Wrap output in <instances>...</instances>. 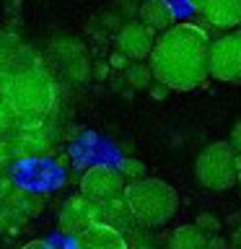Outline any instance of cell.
<instances>
[{
    "mask_svg": "<svg viewBox=\"0 0 241 249\" xmlns=\"http://www.w3.org/2000/svg\"><path fill=\"white\" fill-rule=\"evenodd\" d=\"M210 34L200 23L182 21L155 36L148 57L153 78L171 91L200 89L210 78Z\"/></svg>",
    "mask_w": 241,
    "mask_h": 249,
    "instance_id": "cell-1",
    "label": "cell"
},
{
    "mask_svg": "<svg viewBox=\"0 0 241 249\" xmlns=\"http://www.w3.org/2000/svg\"><path fill=\"white\" fill-rule=\"evenodd\" d=\"M205 241H207V236L197 229V226L184 223V226H179V229L171 231L169 249H200V247H205Z\"/></svg>",
    "mask_w": 241,
    "mask_h": 249,
    "instance_id": "cell-12",
    "label": "cell"
},
{
    "mask_svg": "<svg viewBox=\"0 0 241 249\" xmlns=\"http://www.w3.org/2000/svg\"><path fill=\"white\" fill-rule=\"evenodd\" d=\"M96 68H99V70H96V75H99V78H104V75H106V70H109V65H96Z\"/></svg>",
    "mask_w": 241,
    "mask_h": 249,
    "instance_id": "cell-20",
    "label": "cell"
},
{
    "mask_svg": "<svg viewBox=\"0 0 241 249\" xmlns=\"http://www.w3.org/2000/svg\"><path fill=\"white\" fill-rule=\"evenodd\" d=\"M96 221H99V202L86 200L83 195L65 200V205H62V210H60V231L70 233V236L83 233L91 223H96Z\"/></svg>",
    "mask_w": 241,
    "mask_h": 249,
    "instance_id": "cell-9",
    "label": "cell"
},
{
    "mask_svg": "<svg viewBox=\"0 0 241 249\" xmlns=\"http://www.w3.org/2000/svg\"><path fill=\"white\" fill-rule=\"evenodd\" d=\"M21 249H50V244L42 241V239H34V241H29V244H23Z\"/></svg>",
    "mask_w": 241,
    "mask_h": 249,
    "instance_id": "cell-19",
    "label": "cell"
},
{
    "mask_svg": "<svg viewBox=\"0 0 241 249\" xmlns=\"http://www.w3.org/2000/svg\"><path fill=\"white\" fill-rule=\"evenodd\" d=\"M8 99L16 107V112H26V114H39L47 112L52 104V83L50 78L29 70V73L18 75L8 89Z\"/></svg>",
    "mask_w": 241,
    "mask_h": 249,
    "instance_id": "cell-5",
    "label": "cell"
},
{
    "mask_svg": "<svg viewBox=\"0 0 241 249\" xmlns=\"http://www.w3.org/2000/svg\"><path fill=\"white\" fill-rule=\"evenodd\" d=\"M78 249H130L122 231L104 221L91 223L83 233H78Z\"/></svg>",
    "mask_w": 241,
    "mask_h": 249,
    "instance_id": "cell-10",
    "label": "cell"
},
{
    "mask_svg": "<svg viewBox=\"0 0 241 249\" xmlns=\"http://www.w3.org/2000/svg\"><path fill=\"white\" fill-rule=\"evenodd\" d=\"M122 200L130 210L132 221H138L145 229L166 226L179 210V192L158 177H143L124 184Z\"/></svg>",
    "mask_w": 241,
    "mask_h": 249,
    "instance_id": "cell-2",
    "label": "cell"
},
{
    "mask_svg": "<svg viewBox=\"0 0 241 249\" xmlns=\"http://www.w3.org/2000/svg\"><path fill=\"white\" fill-rule=\"evenodd\" d=\"M194 226H197L207 239L215 236V233L221 231V221H218L215 215H210V213H200V218H197V223H194Z\"/></svg>",
    "mask_w": 241,
    "mask_h": 249,
    "instance_id": "cell-15",
    "label": "cell"
},
{
    "mask_svg": "<svg viewBox=\"0 0 241 249\" xmlns=\"http://www.w3.org/2000/svg\"><path fill=\"white\" fill-rule=\"evenodd\" d=\"M122 190H124L122 171L109 166V163L91 166L81 179V195L91 202H106V200L122 197Z\"/></svg>",
    "mask_w": 241,
    "mask_h": 249,
    "instance_id": "cell-6",
    "label": "cell"
},
{
    "mask_svg": "<svg viewBox=\"0 0 241 249\" xmlns=\"http://www.w3.org/2000/svg\"><path fill=\"white\" fill-rule=\"evenodd\" d=\"M117 169H120L122 177L130 179V182H135V179H143L145 171H148V166H145L143 161H138V159H122Z\"/></svg>",
    "mask_w": 241,
    "mask_h": 249,
    "instance_id": "cell-14",
    "label": "cell"
},
{
    "mask_svg": "<svg viewBox=\"0 0 241 249\" xmlns=\"http://www.w3.org/2000/svg\"><path fill=\"white\" fill-rule=\"evenodd\" d=\"M210 78L221 83H241V26L210 39Z\"/></svg>",
    "mask_w": 241,
    "mask_h": 249,
    "instance_id": "cell-4",
    "label": "cell"
},
{
    "mask_svg": "<svg viewBox=\"0 0 241 249\" xmlns=\"http://www.w3.org/2000/svg\"><path fill=\"white\" fill-rule=\"evenodd\" d=\"M194 174H197V182L202 187L213 192H225L239 184L241 156L231 148L228 140L207 143L194 161Z\"/></svg>",
    "mask_w": 241,
    "mask_h": 249,
    "instance_id": "cell-3",
    "label": "cell"
},
{
    "mask_svg": "<svg viewBox=\"0 0 241 249\" xmlns=\"http://www.w3.org/2000/svg\"><path fill=\"white\" fill-rule=\"evenodd\" d=\"M239 184H241V174H239Z\"/></svg>",
    "mask_w": 241,
    "mask_h": 249,
    "instance_id": "cell-22",
    "label": "cell"
},
{
    "mask_svg": "<svg viewBox=\"0 0 241 249\" xmlns=\"http://www.w3.org/2000/svg\"><path fill=\"white\" fill-rule=\"evenodd\" d=\"M109 68H117V70H122V68H127V57H124V54L117 50L112 57H109Z\"/></svg>",
    "mask_w": 241,
    "mask_h": 249,
    "instance_id": "cell-17",
    "label": "cell"
},
{
    "mask_svg": "<svg viewBox=\"0 0 241 249\" xmlns=\"http://www.w3.org/2000/svg\"><path fill=\"white\" fill-rule=\"evenodd\" d=\"M228 143H231L233 151H236V153L241 156V117L236 120V124H233V130H231V140H228Z\"/></svg>",
    "mask_w": 241,
    "mask_h": 249,
    "instance_id": "cell-16",
    "label": "cell"
},
{
    "mask_svg": "<svg viewBox=\"0 0 241 249\" xmlns=\"http://www.w3.org/2000/svg\"><path fill=\"white\" fill-rule=\"evenodd\" d=\"M138 16H140L138 21H143L153 31H166L169 26L176 23V11L169 0H143Z\"/></svg>",
    "mask_w": 241,
    "mask_h": 249,
    "instance_id": "cell-11",
    "label": "cell"
},
{
    "mask_svg": "<svg viewBox=\"0 0 241 249\" xmlns=\"http://www.w3.org/2000/svg\"><path fill=\"white\" fill-rule=\"evenodd\" d=\"M151 81H153V73L148 65H143V62L127 65V83L132 89H151Z\"/></svg>",
    "mask_w": 241,
    "mask_h": 249,
    "instance_id": "cell-13",
    "label": "cell"
},
{
    "mask_svg": "<svg viewBox=\"0 0 241 249\" xmlns=\"http://www.w3.org/2000/svg\"><path fill=\"white\" fill-rule=\"evenodd\" d=\"M153 44H155V31L145 26L143 21H127L117 31V50L127 60H135V62L148 60Z\"/></svg>",
    "mask_w": 241,
    "mask_h": 249,
    "instance_id": "cell-8",
    "label": "cell"
},
{
    "mask_svg": "<svg viewBox=\"0 0 241 249\" xmlns=\"http://www.w3.org/2000/svg\"><path fill=\"white\" fill-rule=\"evenodd\" d=\"M200 249H210V247H200Z\"/></svg>",
    "mask_w": 241,
    "mask_h": 249,
    "instance_id": "cell-21",
    "label": "cell"
},
{
    "mask_svg": "<svg viewBox=\"0 0 241 249\" xmlns=\"http://www.w3.org/2000/svg\"><path fill=\"white\" fill-rule=\"evenodd\" d=\"M187 3L207 26L218 31L241 26V0H187Z\"/></svg>",
    "mask_w": 241,
    "mask_h": 249,
    "instance_id": "cell-7",
    "label": "cell"
},
{
    "mask_svg": "<svg viewBox=\"0 0 241 249\" xmlns=\"http://www.w3.org/2000/svg\"><path fill=\"white\" fill-rule=\"evenodd\" d=\"M166 93H169V86H163L155 81V86H151V96L153 99H166Z\"/></svg>",
    "mask_w": 241,
    "mask_h": 249,
    "instance_id": "cell-18",
    "label": "cell"
}]
</instances>
